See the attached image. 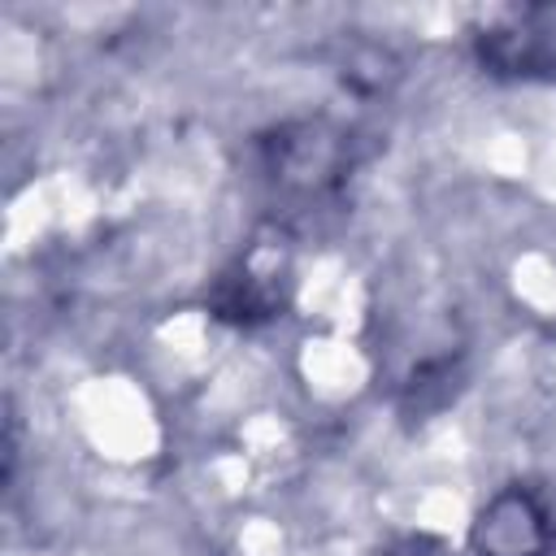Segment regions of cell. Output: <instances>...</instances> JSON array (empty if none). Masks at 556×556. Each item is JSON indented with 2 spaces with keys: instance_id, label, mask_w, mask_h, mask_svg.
Here are the masks:
<instances>
[{
  "instance_id": "1",
  "label": "cell",
  "mask_w": 556,
  "mask_h": 556,
  "mask_svg": "<svg viewBox=\"0 0 556 556\" xmlns=\"http://www.w3.org/2000/svg\"><path fill=\"white\" fill-rule=\"evenodd\" d=\"M478 52L495 74L547 78L556 74V9H517L482 26Z\"/></svg>"
}]
</instances>
